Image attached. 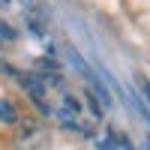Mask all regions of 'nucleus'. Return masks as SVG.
Returning a JSON list of instances; mask_svg holds the SVG:
<instances>
[{
  "label": "nucleus",
  "mask_w": 150,
  "mask_h": 150,
  "mask_svg": "<svg viewBox=\"0 0 150 150\" xmlns=\"http://www.w3.org/2000/svg\"><path fill=\"white\" fill-rule=\"evenodd\" d=\"M0 120L3 123H18L21 114H18V108L9 102V99H0Z\"/></svg>",
  "instance_id": "7ed1b4c3"
},
{
  "label": "nucleus",
  "mask_w": 150,
  "mask_h": 150,
  "mask_svg": "<svg viewBox=\"0 0 150 150\" xmlns=\"http://www.w3.org/2000/svg\"><path fill=\"white\" fill-rule=\"evenodd\" d=\"M15 126V150H42L48 144V129L39 120H18Z\"/></svg>",
  "instance_id": "f257e3e1"
},
{
  "label": "nucleus",
  "mask_w": 150,
  "mask_h": 150,
  "mask_svg": "<svg viewBox=\"0 0 150 150\" xmlns=\"http://www.w3.org/2000/svg\"><path fill=\"white\" fill-rule=\"evenodd\" d=\"M27 24H30V30H33V33L45 36V33H48V27H51V15H48V9H45V6L30 9V12H27Z\"/></svg>",
  "instance_id": "f03ea898"
},
{
  "label": "nucleus",
  "mask_w": 150,
  "mask_h": 150,
  "mask_svg": "<svg viewBox=\"0 0 150 150\" xmlns=\"http://www.w3.org/2000/svg\"><path fill=\"white\" fill-rule=\"evenodd\" d=\"M135 87H138V90H141V96L147 99V102H150V81L144 78V75L138 72V75H135Z\"/></svg>",
  "instance_id": "20e7f679"
}]
</instances>
